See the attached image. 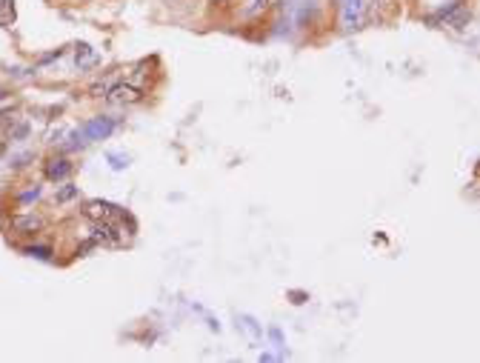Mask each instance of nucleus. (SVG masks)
I'll return each mask as SVG.
<instances>
[{"label":"nucleus","mask_w":480,"mask_h":363,"mask_svg":"<svg viewBox=\"0 0 480 363\" xmlns=\"http://www.w3.org/2000/svg\"><path fill=\"white\" fill-rule=\"evenodd\" d=\"M114 117H94V120H89V124H83L80 126V132H78V137H83L86 143L89 140H103V137H109L112 132H114Z\"/></svg>","instance_id":"f257e3e1"},{"label":"nucleus","mask_w":480,"mask_h":363,"mask_svg":"<svg viewBox=\"0 0 480 363\" xmlns=\"http://www.w3.org/2000/svg\"><path fill=\"white\" fill-rule=\"evenodd\" d=\"M83 214L92 217V221H114V217H120L123 212H120L117 206H112V203H106V201H89Z\"/></svg>","instance_id":"f03ea898"},{"label":"nucleus","mask_w":480,"mask_h":363,"mask_svg":"<svg viewBox=\"0 0 480 363\" xmlns=\"http://www.w3.org/2000/svg\"><path fill=\"white\" fill-rule=\"evenodd\" d=\"M143 98V92L137 89V86H132V83H117V86H112L109 89V101L112 103H137Z\"/></svg>","instance_id":"7ed1b4c3"},{"label":"nucleus","mask_w":480,"mask_h":363,"mask_svg":"<svg viewBox=\"0 0 480 363\" xmlns=\"http://www.w3.org/2000/svg\"><path fill=\"white\" fill-rule=\"evenodd\" d=\"M12 229L20 235H35L43 229V217L40 214H15L12 217Z\"/></svg>","instance_id":"20e7f679"},{"label":"nucleus","mask_w":480,"mask_h":363,"mask_svg":"<svg viewBox=\"0 0 480 363\" xmlns=\"http://www.w3.org/2000/svg\"><path fill=\"white\" fill-rule=\"evenodd\" d=\"M71 172H75V166H71L66 158H52L46 163V178L49 180H66Z\"/></svg>","instance_id":"39448f33"},{"label":"nucleus","mask_w":480,"mask_h":363,"mask_svg":"<svg viewBox=\"0 0 480 363\" xmlns=\"http://www.w3.org/2000/svg\"><path fill=\"white\" fill-rule=\"evenodd\" d=\"M360 20H363V6H360V0H346L343 3V26L357 29Z\"/></svg>","instance_id":"423d86ee"},{"label":"nucleus","mask_w":480,"mask_h":363,"mask_svg":"<svg viewBox=\"0 0 480 363\" xmlns=\"http://www.w3.org/2000/svg\"><path fill=\"white\" fill-rule=\"evenodd\" d=\"M75 63H78L80 69H89V66L98 63V52H94L89 43H80V46H78V52H75Z\"/></svg>","instance_id":"0eeeda50"},{"label":"nucleus","mask_w":480,"mask_h":363,"mask_svg":"<svg viewBox=\"0 0 480 363\" xmlns=\"http://www.w3.org/2000/svg\"><path fill=\"white\" fill-rule=\"evenodd\" d=\"M15 23V0H0V26Z\"/></svg>","instance_id":"6e6552de"},{"label":"nucleus","mask_w":480,"mask_h":363,"mask_svg":"<svg viewBox=\"0 0 480 363\" xmlns=\"http://www.w3.org/2000/svg\"><path fill=\"white\" fill-rule=\"evenodd\" d=\"M26 255H32V258H40V260H49L52 258V249L49 246H29V249H23Z\"/></svg>","instance_id":"1a4fd4ad"},{"label":"nucleus","mask_w":480,"mask_h":363,"mask_svg":"<svg viewBox=\"0 0 480 363\" xmlns=\"http://www.w3.org/2000/svg\"><path fill=\"white\" fill-rule=\"evenodd\" d=\"M240 321H243V329L255 337V341H257V337H260V326L255 323V318H249V314H243V318H240Z\"/></svg>","instance_id":"9d476101"},{"label":"nucleus","mask_w":480,"mask_h":363,"mask_svg":"<svg viewBox=\"0 0 480 363\" xmlns=\"http://www.w3.org/2000/svg\"><path fill=\"white\" fill-rule=\"evenodd\" d=\"M78 195V186H71V183H66L60 192H58V201L60 203H66V201H71V198H75Z\"/></svg>","instance_id":"9b49d317"},{"label":"nucleus","mask_w":480,"mask_h":363,"mask_svg":"<svg viewBox=\"0 0 480 363\" xmlns=\"http://www.w3.org/2000/svg\"><path fill=\"white\" fill-rule=\"evenodd\" d=\"M40 198V189L35 186V189H29V192H23V195H17V201L23 203V206H26V203H32V201H37Z\"/></svg>","instance_id":"f8f14e48"},{"label":"nucleus","mask_w":480,"mask_h":363,"mask_svg":"<svg viewBox=\"0 0 480 363\" xmlns=\"http://www.w3.org/2000/svg\"><path fill=\"white\" fill-rule=\"evenodd\" d=\"M269 3H272V0H252V6L246 9V15L252 17V15H257V12H263V9H266Z\"/></svg>","instance_id":"ddd939ff"},{"label":"nucleus","mask_w":480,"mask_h":363,"mask_svg":"<svg viewBox=\"0 0 480 363\" xmlns=\"http://www.w3.org/2000/svg\"><path fill=\"white\" fill-rule=\"evenodd\" d=\"M109 158H112V166H114V169L129 166V158H120V155H109Z\"/></svg>","instance_id":"4468645a"},{"label":"nucleus","mask_w":480,"mask_h":363,"mask_svg":"<svg viewBox=\"0 0 480 363\" xmlns=\"http://www.w3.org/2000/svg\"><path fill=\"white\" fill-rule=\"evenodd\" d=\"M292 298H295V303H303L306 295H303V292H292Z\"/></svg>","instance_id":"2eb2a0df"},{"label":"nucleus","mask_w":480,"mask_h":363,"mask_svg":"<svg viewBox=\"0 0 480 363\" xmlns=\"http://www.w3.org/2000/svg\"><path fill=\"white\" fill-rule=\"evenodd\" d=\"M214 3H221V6H226V3H232V0H214Z\"/></svg>","instance_id":"dca6fc26"}]
</instances>
